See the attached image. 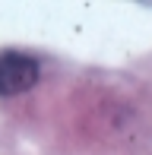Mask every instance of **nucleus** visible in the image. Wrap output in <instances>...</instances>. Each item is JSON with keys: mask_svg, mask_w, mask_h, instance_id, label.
Masks as SVG:
<instances>
[{"mask_svg": "<svg viewBox=\"0 0 152 155\" xmlns=\"http://www.w3.org/2000/svg\"><path fill=\"white\" fill-rule=\"evenodd\" d=\"M38 82V63L25 54H0V95H22Z\"/></svg>", "mask_w": 152, "mask_h": 155, "instance_id": "obj_1", "label": "nucleus"}]
</instances>
